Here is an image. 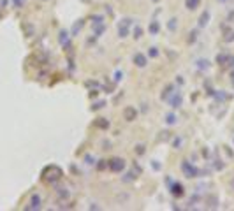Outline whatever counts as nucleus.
Instances as JSON below:
<instances>
[{
  "mask_svg": "<svg viewBox=\"0 0 234 211\" xmlns=\"http://www.w3.org/2000/svg\"><path fill=\"white\" fill-rule=\"evenodd\" d=\"M123 165H125V164H123V160H120V158H114V160H111V164H109V167L113 169V171H116V173L121 171Z\"/></svg>",
  "mask_w": 234,
  "mask_h": 211,
  "instance_id": "f257e3e1",
  "label": "nucleus"
},
{
  "mask_svg": "<svg viewBox=\"0 0 234 211\" xmlns=\"http://www.w3.org/2000/svg\"><path fill=\"white\" fill-rule=\"evenodd\" d=\"M123 114H125V120L132 121V120L136 118V109H134V108H127L125 111H123Z\"/></svg>",
  "mask_w": 234,
  "mask_h": 211,
  "instance_id": "f03ea898",
  "label": "nucleus"
},
{
  "mask_svg": "<svg viewBox=\"0 0 234 211\" xmlns=\"http://www.w3.org/2000/svg\"><path fill=\"white\" fill-rule=\"evenodd\" d=\"M134 62H136V64L139 65V67H144V65H146V58H144L143 55H139V53H137L136 56H134Z\"/></svg>",
  "mask_w": 234,
  "mask_h": 211,
  "instance_id": "7ed1b4c3",
  "label": "nucleus"
},
{
  "mask_svg": "<svg viewBox=\"0 0 234 211\" xmlns=\"http://www.w3.org/2000/svg\"><path fill=\"white\" fill-rule=\"evenodd\" d=\"M199 2H201V0H187V7H188V9H196V7L199 6Z\"/></svg>",
  "mask_w": 234,
  "mask_h": 211,
  "instance_id": "20e7f679",
  "label": "nucleus"
},
{
  "mask_svg": "<svg viewBox=\"0 0 234 211\" xmlns=\"http://www.w3.org/2000/svg\"><path fill=\"white\" fill-rule=\"evenodd\" d=\"M173 194L174 195H181V194H183V192H181V187H176V188L173 190Z\"/></svg>",
  "mask_w": 234,
  "mask_h": 211,
  "instance_id": "39448f33",
  "label": "nucleus"
}]
</instances>
